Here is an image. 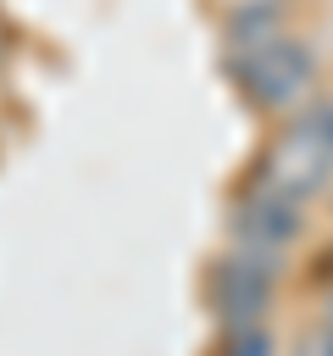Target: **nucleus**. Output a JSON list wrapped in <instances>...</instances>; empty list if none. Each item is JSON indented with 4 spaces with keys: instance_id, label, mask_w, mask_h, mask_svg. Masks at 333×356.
Instances as JSON below:
<instances>
[{
    "instance_id": "obj_1",
    "label": "nucleus",
    "mask_w": 333,
    "mask_h": 356,
    "mask_svg": "<svg viewBox=\"0 0 333 356\" xmlns=\"http://www.w3.org/2000/svg\"><path fill=\"white\" fill-rule=\"evenodd\" d=\"M228 72H233V83L244 89L250 106H261V111H289V106H300V100L311 95L316 56H311L305 39L272 33V39L250 44V50H228Z\"/></svg>"
},
{
    "instance_id": "obj_2",
    "label": "nucleus",
    "mask_w": 333,
    "mask_h": 356,
    "mask_svg": "<svg viewBox=\"0 0 333 356\" xmlns=\"http://www.w3.org/2000/svg\"><path fill=\"white\" fill-rule=\"evenodd\" d=\"M300 234H305V211H300V200L283 195V189H272V184H261V178H255L250 195L233 206V239H239V250L278 256V250H289Z\"/></svg>"
},
{
    "instance_id": "obj_3",
    "label": "nucleus",
    "mask_w": 333,
    "mask_h": 356,
    "mask_svg": "<svg viewBox=\"0 0 333 356\" xmlns=\"http://www.w3.org/2000/svg\"><path fill=\"white\" fill-rule=\"evenodd\" d=\"M272 261L278 256H261V250H239L216 267L211 278V295H216V317L228 328H255L266 300H272Z\"/></svg>"
},
{
    "instance_id": "obj_4",
    "label": "nucleus",
    "mask_w": 333,
    "mask_h": 356,
    "mask_svg": "<svg viewBox=\"0 0 333 356\" xmlns=\"http://www.w3.org/2000/svg\"><path fill=\"white\" fill-rule=\"evenodd\" d=\"M327 172H333V156L305 134V128H294L272 156H266V167H261V184H272V189H283V195H294V200H305V195H316L322 184H327Z\"/></svg>"
},
{
    "instance_id": "obj_5",
    "label": "nucleus",
    "mask_w": 333,
    "mask_h": 356,
    "mask_svg": "<svg viewBox=\"0 0 333 356\" xmlns=\"http://www.w3.org/2000/svg\"><path fill=\"white\" fill-rule=\"evenodd\" d=\"M222 28H228V50H250V44L283 33V0H239V6H228Z\"/></svg>"
},
{
    "instance_id": "obj_6",
    "label": "nucleus",
    "mask_w": 333,
    "mask_h": 356,
    "mask_svg": "<svg viewBox=\"0 0 333 356\" xmlns=\"http://www.w3.org/2000/svg\"><path fill=\"white\" fill-rule=\"evenodd\" d=\"M228 356H272V334L255 328H228Z\"/></svg>"
},
{
    "instance_id": "obj_7",
    "label": "nucleus",
    "mask_w": 333,
    "mask_h": 356,
    "mask_svg": "<svg viewBox=\"0 0 333 356\" xmlns=\"http://www.w3.org/2000/svg\"><path fill=\"white\" fill-rule=\"evenodd\" d=\"M300 128H305V134H311V139L333 156V100H316V106L300 117Z\"/></svg>"
},
{
    "instance_id": "obj_8",
    "label": "nucleus",
    "mask_w": 333,
    "mask_h": 356,
    "mask_svg": "<svg viewBox=\"0 0 333 356\" xmlns=\"http://www.w3.org/2000/svg\"><path fill=\"white\" fill-rule=\"evenodd\" d=\"M305 356H333V323H327V328L311 339V350H305Z\"/></svg>"
}]
</instances>
